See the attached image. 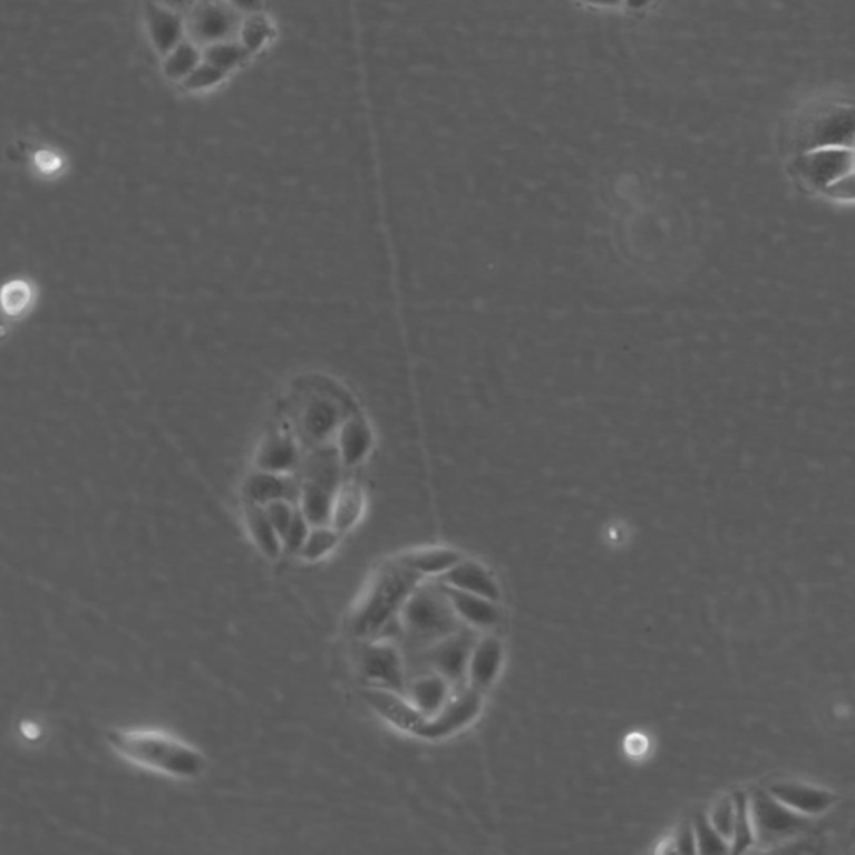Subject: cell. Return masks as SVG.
<instances>
[{"label": "cell", "mask_w": 855, "mask_h": 855, "mask_svg": "<svg viewBox=\"0 0 855 855\" xmlns=\"http://www.w3.org/2000/svg\"><path fill=\"white\" fill-rule=\"evenodd\" d=\"M424 580L400 556L381 563L351 613V635L361 642L398 637L401 610Z\"/></svg>", "instance_id": "obj_1"}, {"label": "cell", "mask_w": 855, "mask_h": 855, "mask_svg": "<svg viewBox=\"0 0 855 855\" xmlns=\"http://www.w3.org/2000/svg\"><path fill=\"white\" fill-rule=\"evenodd\" d=\"M107 742L129 762L174 779H196L206 769V759L200 750L169 733L109 730Z\"/></svg>", "instance_id": "obj_2"}, {"label": "cell", "mask_w": 855, "mask_h": 855, "mask_svg": "<svg viewBox=\"0 0 855 855\" xmlns=\"http://www.w3.org/2000/svg\"><path fill=\"white\" fill-rule=\"evenodd\" d=\"M400 626L398 637L404 640L405 650H427L465 625L453 610L441 583L424 580L401 610Z\"/></svg>", "instance_id": "obj_3"}, {"label": "cell", "mask_w": 855, "mask_h": 855, "mask_svg": "<svg viewBox=\"0 0 855 855\" xmlns=\"http://www.w3.org/2000/svg\"><path fill=\"white\" fill-rule=\"evenodd\" d=\"M341 488L340 461L333 451H321L308 463L301 483L300 508L313 526L330 525L334 499Z\"/></svg>", "instance_id": "obj_4"}, {"label": "cell", "mask_w": 855, "mask_h": 855, "mask_svg": "<svg viewBox=\"0 0 855 855\" xmlns=\"http://www.w3.org/2000/svg\"><path fill=\"white\" fill-rule=\"evenodd\" d=\"M749 796L754 830L760 846L787 843L809 827V817L784 806L769 790L757 789Z\"/></svg>", "instance_id": "obj_5"}, {"label": "cell", "mask_w": 855, "mask_h": 855, "mask_svg": "<svg viewBox=\"0 0 855 855\" xmlns=\"http://www.w3.org/2000/svg\"><path fill=\"white\" fill-rule=\"evenodd\" d=\"M360 670L368 686L383 687L407 696L410 682L407 662L400 645L394 640H367L360 650Z\"/></svg>", "instance_id": "obj_6"}, {"label": "cell", "mask_w": 855, "mask_h": 855, "mask_svg": "<svg viewBox=\"0 0 855 855\" xmlns=\"http://www.w3.org/2000/svg\"><path fill=\"white\" fill-rule=\"evenodd\" d=\"M478 633L472 626H461L446 639L439 640L427 650L429 670L445 677L453 690L468 687V663Z\"/></svg>", "instance_id": "obj_7"}, {"label": "cell", "mask_w": 855, "mask_h": 855, "mask_svg": "<svg viewBox=\"0 0 855 855\" xmlns=\"http://www.w3.org/2000/svg\"><path fill=\"white\" fill-rule=\"evenodd\" d=\"M855 143V107L830 106L816 113L807 120L800 134V149H820V147H851Z\"/></svg>", "instance_id": "obj_8"}, {"label": "cell", "mask_w": 855, "mask_h": 855, "mask_svg": "<svg viewBox=\"0 0 855 855\" xmlns=\"http://www.w3.org/2000/svg\"><path fill=\"white\" fill-rule=\"evenodd\" d=\"M483 692L465 687L461 690H455L445 703L441 710L431 719H427L424 729H421V739L439 740L445 737L455 736L459 730L475 722L476 717L482 712Z\"/></svg>", "instance_id": "obj_9"}, {"label": "cell", "mask_w": 855, "mask_h": 855, "mask_svg": "<svg viewBox=\"0 0 855 855\" xmlns=\"http://www.w3.org/2000/svg\"><path fill=\"white\" fill-rule=\"evenodd\" d=\"M854 166L853 149L847 147H820V149L806 150L796 159L797 173L807 183L824 190L834 181L851 173Z\"/></svg>", "instance_id": "obj_10"}, {"label": "cell", "mask_w": 855, "mask_h": 855, "mask_svg": "<svg viewBox=\"0 0 855 855\" xmlns=\"http://www.w3.org/2000/svg\"><path fill=\"white\" fill-rule=\"evenodd\" d=\"M363 699L368 706L391 726L411 736H420L427 717L410 702L405 693L383 687L368 686L363 690Z\"/></svg>", "instance_id": "obj_11"}, {"label": "cell", "mask_w": 855, "mask_h": 855, "mask_svg": "<svg viewBox=\"0 0 855 855\" xmlns=\"http://www.w3.org/2000/svg\"><path fill=\"white\" fill-rule=\"evenodd\" d=\"M767 790L784 806L809 817V819L810 817L823 816L836 804V796L829 790L809 786V784L794 783V780L773 784Z\"/></svg>", "instance_id": "obj_12"}, {"label": "cell", "mask_w": 855, "mask_h": 855, "mask_svg": "<svg viewBox=\"0 0 855 855\" xmlns=\"http://www.w3.org/2000/svg\"><path fill=\"white\" fill-rule=\"evenodd\" d=\"M503 665V643L498 637L482 635L476 639L468 663V687L485 693L498 679Z\"/></svg>", "instance_id": "obj_13"}, {"label": "cell", "mask_w": 855, "mask_h": 855, "mask_svg": "<svg viewBox=\"0 0 855 855\" xmlns=\"http://www.w3.org/2000/svg\"><path fill=\"white\" fill-rule=\"evenodd\" d=\"M441 586L463 625L472 626L478 632V630L493 629L502 620L499 602L475 595V593L461 592L443 583Z\"/></svg>", "instance_id": "obj_14"}, {"label": "cell", "mask_w": 855, "mask_h": 855, "mask_svg": "<svg viewBox=\"0 0 855 855\" xmlns=\"http://www.w3.org/2000/svg\"><path fill=\"white\" fill-rule=\"evenodd\" d=\"M443 585L451 589L461 590V592L475 593V595L485 596V599L502 600V589L496 582L493 573L482 563L475 560H461L458 565L439 576Z\"/></svg>", "instance_id": "obj_15"}, {"label": "cell", "mask_w": 855, "mask_h": 855, "mask_svg": "<svg viewBox=\"0 0 855 855\" xmlns=\"http://www.w3.org/2000/svg\"><path fill=\"white\" fill-rule=\"evenodd\" d=\"M246 499L258 505L288 499L300 505L301 485L290 473L260 472L254 473L246 483Z\"/></svg>", "instance_id": "obj_16"}, {"label": "cell", "mask_w": 855, "mask_h": 855, "mask_svg": "<svg viewBox=\"0 0 855 855\" xmlns=\"http://www.w3.org/2000/svg\"><path fill=\"white\" fill-rule=\"evenodd\" d=\"M453 692L455 690L445 677L429 670V672L411 677L410 682H408L407 697L427 719H431L445 707Z\"/></svg>", "instance_id": "obj_17"}, {"label": "cell", "mask_w": 855, "mask_h": 855, "mask_svg": "<svg viewBox=\"0 0 855 855\" xmlns=\"http://www.w3.org/2000/svg\"><path fill=\"white\" fill-rule=\"evenodd\" d=\"M400 556L405 565L424 576L425 580H438L453 566L465 560L463 553L453 548H421L411 550Z\"/></svg>", "instance_id": "obj_18"}, {"label": "cell", "mask_w": 855, "mask_h": 855, "mask_svg": "<svg viewBox=\"0 0 855 855\" xmlns=\"http://www.w3.org/2000/svg\"><path fill=\"white\" fill-rule=\"evenodd\" d=\"M244 516H246L247 532H250L254 545L266 558L276 560L284 552L283 540L271 523L264 505L247 502Z\"/></svg>", "instance_id": "obj_19"}, {"label": "cell", "mask_w": 855, "mask_h": 855, "mask_svg": "<svg viewBox=\"0 0 855 855\" xmlns=\"http://www.w3.org/2000/svg\"><path fill=\"white\" fill-rule=\"evenodd\" d=\"M363 509L365 496L360 486L354 485V483L341 485L337 499H334L330 525L343 536L344 533L351 532L360 523Z\"/></svg>", "instance_id": "obj_20"}, {"label": "cell", "mask_w": 855, "mask_h": 855, "mask_svg": "<svg viewBox=\"0 0 855 855\" xmlns=\"http://www.w3.org/2000/svg\"><path fill=\"white\" fill-rule=\"evenodd\" d=\"M298 449L294 441L286 436H274L268 439L258 455V466L263 472L290 473L297 468Z\"/></svg>", "instance_id": "obj_21"}, {"label": "cell", "mask_w": 855, "mask_h": 855, "mask_svg": "<svg viewBox=\"0 0 855 855\" xmlns=\"http://www.w3.org/2000/svg\"><path fill=\"white\" fill-rule=\"evenodd\" d=\"M733 804H736V816H733L730 853L742 854L749 851L754 844H757L749 794L744 793V790H737L733 794Z\"/></svg>", "instance_id": "obj_22"}, {"label": "cell", "mask_w": 855, "mask_h": 855, "mask_svg": "<svg viewBox=\"0 0 855 855\" xmlns=\"http://www.w3.org/2000/svg\"><path fill=\"white\" fill-rule=\"evenodd\" d=\"M340 540V533L331 525L311 526L310 535H308L307 542L301 546L298 555L304 562H321L334 552Z\"/></svg>", "instance_id": "obj_23"}, {"label": "cell", "mask_w": 855, "mask_h": 855, "mask_svg": "<svg viewBox=\"0 0 855 855\" xmlns=\"http://www.w3.org/2000/svg\"><path fill=\"white\" fill-rule=\"evenodd\" d=\"M370 448V433L360 420L350 421L341 431L340 456L343 465L360 463Z\"/></svg>", "instance_id": "obj_24"}, {"label": "cell", "mask_w": 855, "mask_h": 855, "mask_svg": "<svg viewBox=\"0 0 855 855\" xmlns=\"http://www.w3.org/2000/svg\"><path fill=\"white\" fill-rule=\"evenodd\" d=\"M696 830L697 853L700 854H727L730 853L729 841L720 836L719 830L712 826L709 816L703 813L696 814L692 819Z\"/></svg>", "instance_id": "obj_25"}, {"label": "cell", "mask_w": 855, "mask_h": 855, "mask_svg": "<svg viewBox=\"0 0 855 855\" xmlns=\"http://www.w3.org/2000/svg\"><path fill=\"white\" fill-rule=\"evenodd\" d=\"M709 816L712 826L719 830L720 836L723 839L732 841L733 834V816H736V804H733V796L722 797L719 803L713 804Z\"/></svg>", "instance_id": "obj_26"}, {"label": "cell", "mask_w": 855, "mask_h": 855, "mask_svg": "<svg viewBox=\"0 0 855 855\" xmlns=\"http://www.w3.org/2000/svg\"><path fill=\"white\" fill-rule=\"evenodd\" d=\"M310 529L311 523L308 522V518L304 516V513L301 512V508L298 509L293 522L288 526L283 536H281V540H283V550H286L288 553H293V555H298L301 546L307 542L308 535H310Z\"/></svg>", "instance_id": "obj_27"}, {"label": "cell", "mask_w": 855, "mask_h": 855, "mask_svg": "<svg viewBox=\"0 0 855 855\" xmlns=\"http://www.w3.org/2000/svg\"><path fill=\"white\" fill-rule=\"evenodd\" d=\"M264 508H266L268 516H270L274 528L283 536V533L286 532L288 526L291 525L294 516H297L300 505L288 502V499H278V502L268 503V505H264Z\"/></svg>", "instance_id": "obj_28"}, {"label": "cell", "mask_w": 855, "mask_h": 855, "mask_svg": "<svg viewBox=\"0 0 855 855\" xmlns=\"http://www.w3.org/2000/svg\"><path fill=\"white\" fill-rule=\"evenodd\" d=\"M334 414L330 407L324 405H314L307 415V428L313 433L314 436H321L327 433L328 429L333 428Z\"/></svg>", "instance_id": "obj_29"}, {"label": "cell", "mask_w": 855, "mask_h": 855, "mask_svg": "<svg viewBox=\"0 0 855 855\" xmlns=\"http://www.w3.org/2000/svg\"><path fill=\"white\" fill-rule=\"evenodd\" d=\"M670 844H672V853H697L696 830H693L692 819L680 824L679 829H677L676 834H673Z\"/></svg>", "instance_id": "obj_30"}, {"label": "cell", "mask_w": 855, "mask_h": 855, "mask_svg": "<svg viewBox=\"0 0 855 855\" xmlns=\"http://www.w3.org/2000/svg\"><path fill=\"white\" fill-rule=\"evenodd\" d=\"M826 193L829 194L830 197H836V200H846V201L855 200L854 171H851V173H847L846 176L839 177V179L834 181V183L830 184V186L826 187Z\"/></svg>", "instance_id": "obj_31"}, {"label": "cell", "mask_w": 855, "mask_h": 855, "mask_svg": "<svg viewBox=\"0 0 855 855\" xmlns=\"http://www.w3.org/2000/svg\"><path fill=\"white\" fill-rule=\"evenodd\" d=\"M154 33H156L161 47L171 46L177 36L176 20L167 16L157 17L156 22H154Z\"/></svg>", "instance_id": "obj_32"}, {"label": "cell", "mask_w": 855, "mask_h": 855, "mask_svg": "<svg viewBox=\"0 0 855 855\" xmlns=\"http://www.w3.org/2000/svg\"><path fill=\"white\" fill-rule=\"evenodd\" d=\"M194 62H196L194 54L187 47H181L174 54L171 67H173L174 74L186 72L190 67L194 66Z\"/></svg>", "instance_id": "obj_33"}, {"label": "cell", "mask_w": 855, "mask_h": 855, "mask_svg": "<svg viewBox=\"0 0 855 855\" xmlns=\"http://www.w3.org/2000/svg\"><path fill=\"white\" fill-rule=\"evenodd\" d=\"M264 39V26L263 23H251L250 27H247L246 30V42L250 43V46H258V43L263 42Z\"/></svg>", "instance_id": "obj_34"}, {"label": "cell", "mask_w": 855, "mask_h": 855, "mask_svg": "<svg viewBox=\"0 0 855 855\" xmlns=\"http://www.w3.org/2000/svg\"><path fill=\"white\" fill-rule=\"evenodd\" d=\"M582 2L590 3V6L596 7H616L623 2V0H582Z\"/></svg>", "instance_id": "obj_35"}, {"label": "cell", "mask_w": 855, "mask_h": 855, "mask_svg": "<svg viewBox=\"0 0 855 855\" xmlns=\"http://www.w3.org/2000/svg\"><path fill=\"white\" fill-rule=\"evenodd\" d=\"M626 6H629V9L632 10H642L643 7L649 6L652 0H625Z\"/></svg>", "instance_id": "obj_36"}, {"label": "cell", "mask_w": 855, "mask_h": 855, "mask_svg": "<svg viewBox=\"0 0 855 855\" xmlns=\"http://www.w3.org/2000/svg\"><path fill=\"white\" fill-rule=\"evenodd\" d=\"M237 2H243V3H253V0H237Z\"/></svg>", "instance_id": "obj_37"}, {"label": "cell", "mask_w": 855, "mask_h": 855, "mask_svg": "<svg viewBox=\"0 0 855 855\" xmlns=\"http://www.w3.org/2000/svg\"><path fill=\"white\" fill-rule=\"evenodd\" d=\"M853 147H854L853 153H854V161H855V143Z\"/></svg>", "instance_id": "obj_38"}]
</instances>
